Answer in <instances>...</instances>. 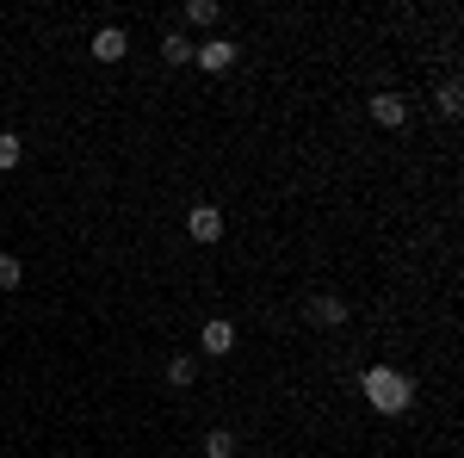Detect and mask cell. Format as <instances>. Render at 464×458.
<instances>
[{"instance_id": "obj_1", "label": "cell", "mask_w": 464, "mask_h": 458, "mask_svg": "<svg viewBox=\"0 0 464 458\" xmlns=\"http://www.w3.org/2000/svg\"><path fill=\"white\" fill-rule=\"evenodd\" d=\"M359 390H365V403H372L378 415H402V409L415 403V385H409L402 372H391V365H372V372L359 378Z\"/></svg>"}, {"instance_id": "obj_2", "label": "cell", "mask_w": 464, "mask_h": 458, "mask_svg": "<svg viewBox=\"0 0 464 458\" xmlns=\"http://www.w3.org/2000/svg\"><path fill=\"white\" fill-rule=\"evenodd\" d=\"M372 124H378V131H402V124H409V100H402V93H378V100H372Z\"/></svg>"}, {"instance_id": "obj_3", "label": "cell", "mask_w": 464, "mask_h": 458, "mask_svg": "<svg viewBox=\"0 0 464 458\" xmlns=\"http://www.w3.org/2000/svg\"><path fill=\"white\" fill-rule=\"evenodd\" d=\"M186 236H192V242H223V211H217V205H198V211L186 217Z\"/></svg>"}, {"instance_id": "obj_4", "label": "cell", "mask_w": 464, "mask_h": 458, "mask_svg": "<svg viewBox=\"0 0 464 458\" xmlns=\"http://www.w3.org/2000/svg\"><path fill=\"white\" fill-rule=\"evenodd\" d=\"M192 63H198L205 74H223L229 63H236V44H229V37H211V44H198V50H192Z\"/></svg>"}, {"instance_id": "obj_5", "label": "cell", "mask_w": 464, "mask_h": 458, "mask_svg": "<svg viewBox=\"0 0 464 458\" xmlns=\"http://www.w3.org/2000/svg\"><path fill=\"white\" fill-rule=\"evenodd\" d=\"M87 50H93V63H124V50H130V37L118 32V25H100Z\"/></svg>"}, {"instance_id": "obj_6", "label": "cell", "mask_w": 464, "mask_h": 458, "mask_svg": "<svg viewBox=\"0 0 464 458\" xmlns=\"http://www.w3.org/2000/svg\"><path fill=\"white\" fill-rule=\"evenodd\" d=\"M198 347H205V353H229V347H236V322L211 317V322H205V335H198Z\"/></svg>"}, {"instance_id": "obj_7", "label": "cell", "mask_w": 464, "mask_h": 458, "mask_svg": "<svg viewBox=\"0 0 464 458\" xmlns=\"http://www.w3.org/2000/svg\"><path fill=\"white\" fill-rule=\"evenodd\" d=\"M310 322L316 328H334V322H347V304L341 297H310Z\"/></svg>"}, {"instance_id": "obj_8", "label": "cell", "mask_w": 464, "mask_h": 458, "mask_svg": "<svg viewBox=\"0 0 464 458\" xmlns=\"http://www.w3.org/2000/svg\"><path fill=\"white\" fill-rule=\"evenodd\" d=\"M205 458H236V434L229 427H211L205 434Z\"/></svg>"}, {"instance_id": "obj_9", "label": "cell", "mask_w": 464, "mask_h": 458, "mask_svg": "<svg viewBox=\"0 0 464 458\" xmlns=\"http://www.w3.org/2000/svg\"><path fill=\"white\" fill-rule=\"evenodd\" d=\"M161 63H174V69H179V63H192V44H186L179 32H168V37H161Z\"/></svg>"}, {"instance_id": "obj_10", "label": "cell", "mask_w": 464, "mask_h": 458, "mask_svg": "<svg viewBox=\"0 0 464 458\" xmlns=\"http://www.w3.org/2000/svg\"><path fill=\"white\" fill-rule=\"evenodd\" d=\"M433 106L446 112V118H459V112H464V87H459V81H446V87L433 93Z\"/></svg>"}, {"instance_id": "obj_11", "label": "cell", "mask_w": 464, "mask_h": 458, "mask_svg": "<svg viewBox=\"0 0 464 458\" xmlns=\"http://www.w3.org/2000/svg\"><path fill=\"white\" fill-rule=\"evenodd\" d=\"M19 161H25V142L13 131H0V168H19Z\"/></svg>"}, {"instance_id": "obj_12", "label": "cell", "mask_w": 464, "mask_h": 458, "mask_svg": "<svg viewBox=\"0 0 464 458\" xmlns=\"http://www.w3.org/2000/svg\"><path fill=\"white\" fill-rule=\"evenodd\" d=\"M192 378H198V365H192V359H186V353H179V359H168V385H192Z\"/></svg>"}, {"instance_id": "obj_13", "label": "cell", "mask_w": 464, "mask_h": 458, "mask_svg": "<svg viewBox=\"0 0 464 458\" xmlns=\"http://www.w3.org/2000/svg\"><path fill=\"white\" fill-rule=\"evenodd\" d=\"M25 279V267H19V260H13V254H0V291H13V285Z\"/></svg>"}, {"instance_id": "obj_14", "label": "cell", "mask_w": 464, "mask_h": 458, "mask_svg": "<svg viewBox=\"0 0 464 458\" xmlns=\"http://www.w3.org/2000/svg\"><path fill=\"white\" fill-rule=\"evenodd\" d=\"M186 19H192V25H217V0H192Z\"/></svg>"}]
</instances>
